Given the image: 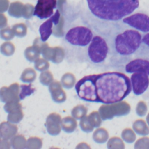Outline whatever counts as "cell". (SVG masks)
I'll use <instances>...</instances> for the list:
<instances>
[{
    "label": "cell",
    "instance_id": "obj_4",
    "mask_svg": "<svg viewBox=\"0 0 149 149\" xmlns=\"http://www.w3.org/2000/svg\"><path fill=\"white\" fill-rule=\"evenodd\" d=\"M93 32L87 26H76L70 27L65 34V42L73 47V54H76L78 61H83L84 54L87 46L90 43Z\"/></svg>",
    "mask_w": 149,
    "mask_h": 149
},
{
    "label": "cell",
    "instance_id": "obj_13",
    "mask_svg": "<svg viewBox=\"0 0 149 149\" xmlns=\"http://www.w3.org/2000/svg\"><path fill=\"white\" fill-rule=\"evenodd\" d=\"M52 100L56 102H62L66 100L65 92L61 87V83L58 81L52 82L49 86Z\"/></svg>",
    "mask_w": 149,
    "mask_h": 149
},
{
    "label": "cell",
    "instance_id": "obj_3",
    "mask_svg": "<svg viewBox=\"0 0 149 149\" xmlns=\"http://www.w3.org/2000/svg\"><path fill=\"white\" fill-rule=\"evenodd\" d=\"M142 45V36L135 29H127L117 34L113 40V52L121 57L135 54Z\"/></svg>",
    "mask_w": 149,
    "mask_h": 149
},
{
    "label": "cell",
    "instance_id": "obj_6",
    "mask_svg": "<svg viewBox=\"0 0 149 149\" xmlns=\"http://www.w3.org/2000/svg\"><path fill=\"white\" fill-rule=\"evenodd\" d=\"M97 74H89L80 79L75 84L78 97L87 102H99L95 84Z\"/></svg>",
    "mask_w": 149,
    "mask_h": 149
},
{
    "label": "cell",
    "instance_id": "obj_10",
    "mask_svg": "<svg viewBox=\"0 0 149 149\" xmlns=\"http://www.w3.org/2000/svg\"><path fill=\"white\" fill-rule=\"evenodd\" d=\"M59 19L60 13L57 9L54 14L40 25L39 27V33L40 34L41 40L42 42L46 41L49 38L53 32V25H57L59 22Z\"/></svg>",
    "mask_w": 149,
    "mask_h": 149
},
{
    "label": "cell",
    "instance_id": "obj_2",
    "mask_svg": "<svg viewBox=\"0 0 149 149\" xmlns=\"http://www.w3.org/2000/svg\"><path fill=\"white\" fill-rule=\"evenodd\" d=\"M87 2L95 17L108 22L121 20L139 6V0H87Z\"/></svg>",
    "mask_w": 149,
    "mask_h": 149
},
{
    "label": "cell",
    "instance_id": "obj_7",
    "mask_svg": "<svg viewBox=\"0 0 149 149\" xmlns=\"http://www.w3.org/2000/svg\"><path fill=\"white\" fill-rule=\"evenodd\" d=\"M122 22L137 31L145 33L149 32V16L146 14L134 13L125 17L122 19Z\"/></svg>",
    "mask_w": 149,
    "mask_h": 149
},
{
    "label": "cell",
    "instance_id": "obj_1",
    "mask_svg": "<svg viewBox=\"0 0 149 149\" xmlns=\"http://www.w3.org/2000/svg\"><path fill=\"white\" fill-rule=\"evenodd\" d=\"M95 84L98 101L105 104L120 102L132 90L130 79L118 72L97 74Z\"/></svg>",
    "mask_w": 149,
    "mask_h": 149
},
{
    "label": "cell",
    "instance_id": "obj_12",
    "mask_svg": "<svg viewBox=\"0 0 149 149\" xmlns=\"http://www.w3.org/2000/svg\"><path fill=\"white\" fill-rule=\"evenodd\" d=\"M61 120L59 115L56 113H52L48 115L45 124L48 133L52 136L59 134L61 131Z\"/></svg>",
    "mask_w": 149,
    "mask_h": 149
},
{
    "label": "cell",
    "instance_id": "obj_11",
    "mask_svg": "<svg viewBox=\"0 0 149 149\" xmlns=\"http://www.w3.org/2000/svg\"><path fill=\"white\" fill-rule=\"evenodd\" d=\"M127 73L144 72L149 76V60L143 58H136L128 62L125 66Z\"/></svg>",
    "mask_w": 149,
    "mask_h": 149
},
{
    "label": "cell",
    "instance_id": "obj_15",
    "mask_svg": "<svg viewBox=\"0 0 149 149\" xmlns=\"http://www.w3.org/2000/svg\"><path fill=\"white\" fill-rule=\"evenodd\" d=\"M20 90L19 98L20 100H23L26 97L32 94L34 92L35 88L32 87L31 84H21L20 86Z\"/></svg>",
    "mask_w": 149,
    "mask_h": 149
},
{
    "label": "cell",
    "instance_id": "obj_14",
    "mask_svg": "<svg viewBox=\"0 0 149 149\" xmlns=\"http://www.w3.org/2000/svg\"><path fill=\"white\" fill-rule=\"evenodd\" d=\"M61 123L62 129L64 132L67 133L73 132L75 130L77 125L76 120L70 116L63 118Z\"/></svg>",
    "mask_w": 149,
    "mask_h": 149
},
{
    "label": "cell",
    "instance_id": "obj_5",
    "mask_svg": "<svg viewBox=\"0 0 149 149\" xmlns=\"http://www.w3.org/2000/svg\"><path fill=\"white\" fill-rule=\"evenodd\" d=\"M109 54V45L102 36H93L90 43L86 48L83 61L95 66H101L105 62Z\"/></svg>",
    "mask_w": 149,
    "mask_h": 149
},
{
    "label": "cell",
    "instance_id": "obj_9",
    "mask_svg": "<svg viewBox=\"0 0 149 149\" xmlns=\"http://www.w3.org/2000/svg\"><path fill=\"white\" fill-rule=\"evenodd\" d=\"M132 90L135 95L144 93L149 86V76L144 72L133 73L130 77Z\"/></svg>",
    "mask_w": 149,
    "mask_h": 149
},
{
    "label": "cell",
    "instance_id": "obj_8",
    "mask_svg": "<svg viewBox=\"0 0 149 149\" xmlns=\"http://www.w3.org/2000/svg\"><path fill=\"white\" fill-rule=\"evenodd\" d=\"M56 8V0H38L33 12V15L40 19L49 18Z\"/></svg>",
    "mask_w": 149,
    "mask_h": 149
},
{
    "label": "cell",
    "instance_id": "obj_16",
    "mask_svg": "<svg viewBox=\"0 0 149 149\" xmlns=\"http://www.w3.org/2000/svg\"><path fill=\"white\" fill-rule=\"evenodd\" d=\"M142 44L149 48V32L142 36Z\"/></svg>",
    "mask_w": 149,
    "mask_h": 149
}]
</instances>
